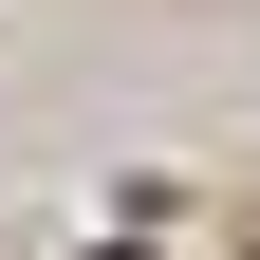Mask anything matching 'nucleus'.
I'll return each mask as SVG.
<instances>
[{
    "mask_svg": "<svg viewBox=\"0 0 260 260\" xmlns=\"http://www.w3.org/2000/svg\"><path fill=\"white\" fill-rule=\"evenodd\" d=\"M112 260H130V242H112Z\"/></svg>",
    "mask_w": 260,
    "mask_h": 260,
    "instance_id": "1",
    "label": "nucleus"
}]
</instances>
